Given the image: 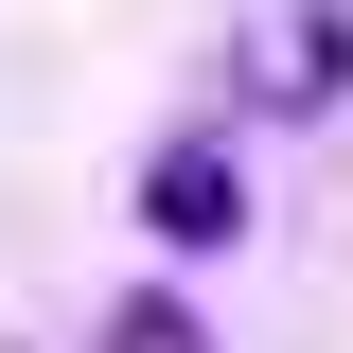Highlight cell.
Masks as SVG:
<instances>
[{
	"instance_id": "1",
	"label": "cell",
	"mask_w": 353,
	"mask_h": 353,
	"mask_svg": "<svg viewBox=\"0 0 353 353\" xmlns=\"http://www.w3.org/2000/svg\"><path fill=\"white\" fill-rule=\"evenodd\" d=\"M141 212H159V248H248V159L230 141H159L141 159Z\"/></svg>"
},
{
	"instance_id": "2",
	"label": "cell",
	"mask_w": 353,
	"mask_h": 353,
	"mask_svg": "<svg viewBox=\"0 0 353 353\" xmlns=\"http://www.w3.org/2000/svg\"><path fill=\"white\" fill-rule=\"evenodd\" d=\"M124 353H194V318H176V301H141V318H124Z\"/></svg>"
}]
</instances>
